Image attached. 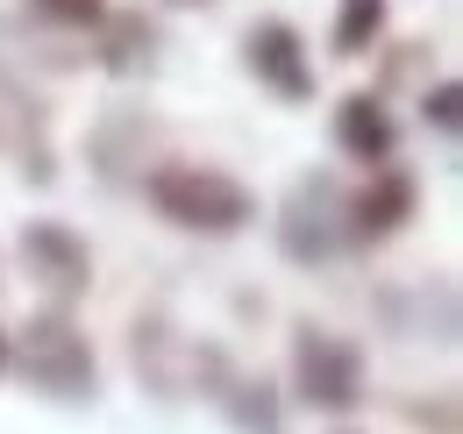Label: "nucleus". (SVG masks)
Returning <instances> with one entry per match:
<instances>
[{
  "instance_id": "6e6552de",
  "label": "nucleus",
  "mask_w": 463,
  "mask_h": 434,
  "mask_svg": "<svg viewBox=\"0 0 463 434\" xmlns=\"http://www.w3.org/2000/svg\"><path fill=\"white\" fill-rule=\"evenodd\" d=\"M378 29H385V0H343V7H335V51L343 57L371 51Z\"/></svg>"
},
{
  "instance_id": "f03ea898",
  "label": "nucleus",
  "mask_w": 463,
  "mask_h": 434,
  "mask_svg": "<svg viewBox=\"0 0 463 434\" xmlns=\"http://www.w3.org/2000/svg\"><path fill=\"white\" fill-rule=\"evenodd\" d=\"M299 392L328 413H343L364 399V356L335 335H299Z\"/></svg>"
},
{
  "instance_id": "20e7f679",
  "label": "nucleus",
  "mask_w": 463,
  "mask_h": 434,
  "mask_svg": "<svg viewBox=\"0 0 463 434\" xmlns=\"http://www.w3.org/2000/svg\"><path fill=\"white\" fill-rule=\"evenodd\" d=\"M392 143H400V128H392L385 100H371V93H349L343 108H335V150H343V157L385 164V157H392Z\"/></svg>"
},
{
  "instance_id": "9b49d317",
  "label": "nucleus",
  "mask_w": 463,
  "mask_h": 434,
  "mask_svg": "<svg viewBox=\"0 0 463 434\" xmlns=\"http://www.w3.org/2000/svg\"><path fill=\"white\" fill-rule=\"evenodd\" d=\"M0 371H7V335H0Z\"/></svg>"
},
{
  "instance_id": "39448f33",
  "label": "nucleus",
  "mask_w": 463,
  "mask_h": 434,
  "mask_svg": "<svg viewBox=\"0 0 463 434\" xmlns=\"http://www.w3.org/2000/svg\"><path fill=\"white\" fill-rule=\"evenodd\" d=\"M22 257H29V271H43L58 292H79V285H86V271H93L86 242H79L71 228H58V221H36V228L22 235Z\"/></svg>"
},
{
  "instance_id": "423d86ee",
  "label": "nucleus",
  "mask_w": 463,
  "mask_h": 434,
  "mask_svg": "<svg viewBox=\"0 0 463 434\" xmlns=\"http://www.w3.org/2000/svg\"><path fill=\"white\" fill-rule=\"evenodd\" d=\"M29 371H43V378L64 384V392H86V384H93V356H86V342L64 321H36L29 327Z\"/></svg>"
},
{
  "instance_id": "f257e3e1",
  "label": "nucleus",
  "mask_w": 463,
  "mask_h": 434,
  "mask_svg": "<svg viewBox=\"0 0 463 434\" xmlns=\"http://www.w3.org/2000/svg\"><path fill=\"white\" fill-rule=\"evenodd\" d=\"M150 207L178 228H207V235H229L257 214L250 185H235L229 171H200V164H157L150 171Z\"/></svg>"
},
{
  "instance_id": "7ed1b4c3",
  "label": "nucleus",
  "mask_w": 463,
  "mask_h": 434,
  "mask_svg": "<svg viewBox=\"0 0 463 434\" xmlns=\"http://www.w3.org/2000/svg\"><path fill=\"white\" fill-rule=\"evenodd\" d=\"M250 71H257L264 86H279L286 100H307V93H314V79H307V51H299V36H292L286 22L250 29Z\"/></svg>"
},
{
  "instance_id": "1a4fd4ad",
  "label": "nucleus",
  "mask_w": 463,
  "mask_h": 434,
  "mask_svg": "<svg viewBox=\"0 0 463 434\" xmlns=\"http://www.w3.org/2000/svg\"><path fill=\"white\" fill-rule=\"evenodd\" d=\"M457 86H435V93H420V114H428V121H435V128H457Z\"/></svg>"
},
{
  "instance_id": "9d476101",
  "label": "nucleus",
  "mask_w": 463,
  "mask_h": 434,
  "mask_svg": "<svg viewBox=\"0 0 463 434\" xmlns=\"http://www.w3.org/2000/svg\"><path fill=\"white\" fill-rule=\"evenodd\" d=\"M58 22H100V0H43Z\"/></svg>"
},
{
  "instance_id": "0eeeda50",
  "label": "nucleus",
  "mask_w": 463,
  "mask_h": 434,
  "mask_svg": "<svg viewBox=\"0 0 463 434\" xmlns=\"http://www.w3.org/2000/svg\"><path fill=\"white\" fill-rule=\"evenodd\" d=\"M406 214H413V178L378 164V185L356 200V235H371V242H378V235H392Z\"/></svg>"
}]
</instances>
